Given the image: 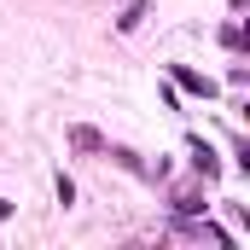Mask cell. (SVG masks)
Listing matches in <instances>:
<instances>
[{"instance_id":"cell-2","label":"cell","mask_w":250,"mask_h":250,"mask_svg":"<svg viewBox=\"0 0 250 250\" xmlns=\"http://www.w3.org/2000/svg\"><path fill=\"white\" fill-rule=\"evenodd\" d=\"M175 87H187V93H204V99L215 93V82H209V76H198V70H175Z\"/></svg>"},{"instance_id":"cell-1","label":"cell","mask_w":250,"mask_h":250,"mask_svg":"<svg viewBox=\"0 0 250 250\" xmlns=\"http://www.w3.org/2000/svg\"><path fill=\"white\" fill-rule=\"evenodd\" d=\"M192 163H198V175H204V181H215V175H221V163H215V151H209L204 140H192Z\"/></svg>"}]
</instances>
